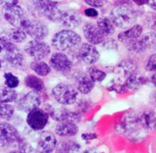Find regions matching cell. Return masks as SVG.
Wrapping results in <instances>:
<instances>
[{
  "instance_id": "6da1fadb",
  "label": "cell",
  "mask_w": 156,
  "mask_h": 153,
  "mask_svg": "<svg viewBox=\"0 0 156 153\" xmlns=\"http://www.w3.org/2000/svg\"><path fill=\"white\" fill-rule=\"evenodd\" d=\"M80 36L70 29H63L57 32L51 39V43L54 49L59 51L73 50L80 46Z\"/></svg>"
},
{
  "instance_id": "7a4b0ae2",
  "label": "cell",
  "mask_w": 156,
  "mask_h": 153,
  "mask_svg": "<svg viewBox=\"0 0 156 153\" xmlns=\"http://www.w3.org/2000/svg\"><path fill=\"white\" fill-rule=\"evenodd\" d=\"M110 19L115 27L127 28L132 27L137 19V11L130 6L120 5L115 6L110 15Z\"/></svg>"
},
{
  "instance_id": "3957f363",
  "label": "cell",
  "mask_w": 156,
  "mask_h": 153,
  "mask_svg": "<svg viewBox=\"0 0 156 153\" xmlns=\"http://www.w3.org/2000/svg\"><path fill=\"white\" fill-rule=\"evenodd\" d=\"M52 96L57 103L62 106L74 105L79 98L78 90L69 84H58L51 91Z\"/></svg>"
},
{
  "instance_id": "277c9868",
  "label": "cell",
  "mask_w": 156,
  "mask_h": 153,
  "mask_svg": "<svg viewBox=\"0 0 156 153\" xmlns=\"http://www.w3.org/2000/svg\"><path fill=\"white\" fill-rule=\"evenodd\" d=\"M32 6L35 11L51 21L58 22L61 10L58 3L54 0H33Z\"/></svg>"
},
{
  "instance_id": "5b68a950",
  "label": "cell",
  "mask_w": 156,
  "mask_h": 153,
  "mask_svg": "<svg viewBox=\"0 0 156 153\" xmlns=\"http://www.w3.org/2000/svg\"><path fill=\"white\" fill-rule=\"evenodd\" d=\"M44 110L48 113L53 120L58 122L62 121H70V122H80V114L77 112L70 111L63 106H54L53 105H46Z\"/></svg>"
},
{
  "instance_id": "8992f818",
  "label": "cell",
  "mask_w": 156,
  "mask_h": 153,
  "mask_svg": "<svg viewBox=\"0 0 156 153\" xmlns=\"http://www.w3.org/2000/svg\"><path fill=\"white\" fill-rule=\"evenodd\" d=\"M20 28H22L26 34H28L36 40H42L44 39L48 34V28L39 20H30L27 18L21 25Z\"/></svg>"
},
{
  "instance_id": "52a82bcc",
  "label": "cell",
  "mask_w": 156,
  "mask_h": 153,
  "mask_svg": "<svg viewBox=\"0 0 156 153\" xmlns=\"http://www.w3.org/2000/svg\"><path fill=\"white\" fill-rule=\"evenodd\" d=\"M48 113L39 107L34 108L28 112L27 117V126L34 131L43 130L48 124Z\"/></svg>"
},
{
  "instance_id": "ba28073f",
  "label": "cell",
  "mask_w": 156,
  "mask_h": 153,
  "mask_svg": "<svg viewBox=\"0 0 156 153\" xmlns=\"http://www.w3.org/2000/svg\"><path fill=\"white\" fill-rule=\"evenodd\" d=\"M26 53L35 61H41L50 53V47L41 40H30L25 46Z\"/></svg>"
},
{
  "instance_id": "9c48e42d",
  "label": "cell",
  "mask_w": 156,
  "mask_h": 153,
  "mask_svg": "<svg viewBox=\"0 0 156 153\" xmlns=\"http://www.w3.org/2000/svg\"><path fill=\"white\" fill-rule=\"evenodd\" d=\"M16 106L22 112L28 113L34 108H37L41 104V97L37 91H30L23 96L16 99Z\"/></svg>"
},
{
  "instance_id": "30bf717a",
  "label": "cell",
  "mask_w": 156,
  "mask_h": 153,
  "mask_svg": "<svg viewBox=\"0 0 156 153\" xmlns=\"http://www.w3.org/2000/svg\"><path fill=\"white\" fill-rule=\"evenodd\" d=\"M18 130L11 124L6 122H0V144L3 146H10L17 144L21 139Z\"/></svg>"
},
{
  "instance_id": "8fae6325",
  "label": "cell",
  "mask_w": 156,
  "mask_h": 153,
  "mask_svg": "<svg viewBox=\"0 0 156 153\" xmlns=\"http://www.w3.org/2000/svg\"><path fill=\"white\" fill-rule=\"evenodd\" d=\"M57 144V138L52 132L43 131L38 137L36 150L38 153H52L55 151Z\"/></svg>"
},
{
  "instance_id": "7c38bea8",
  "label": "cell",
  "mask_w": 156,
  "mask_h": 153,
  "mask_svg": "<svg viewBox=\"0 0 156 153\" xmlns=\"http://www.w3.org/2000/svg\"><path fill=\"white\" fill-rule=\"evenodd\" d=\"M4 17L5 20L15 28H20L22 23L27 18L23 8L17 5L4 8Z\"/></svg>"
},
{
  "instance_id": "4fadbf2b",
  "label": "cell",
  "mask_w": 156,
  "mask_h": 153,
  "mask_svg": "<svg viewBox=\"0 0 156 153\" xmlns=\"http://www.w3.org/2000/svg\"><path fill=\"white\" fill-rule=\"evenodd\" d=\"M49 65H50V68L54 69L58 73H67L70 72L73 64L70 59L60 51V52H56L52 54L49 60Z\"/></svg>"
},
{
  "instance_id": "5bb4252c",
  "label": "cell",
  "mask_w": 156,
  "mask_h": 153,
  "mask_svg": "<svg viewBox=\"0 0 156 153\" xmlns=\"http://www.w3.org/2000/svg\"><path fill=\"white\" fill-rule=\"evenodd\" d=\"M78 58L86 64H93L100 59V52L90 43H83L78 50Z\"/></svg>"
},
{
  "instance_id": "9a60e30c",
  "label": "cell",
  "mask_w": 156,
  "mask_h": 153,
  "mask_svg": "<svg viewBox=\"0 0 156 153\" xmlns=\"http://www.w3.org/2000/svg\"><path fill=\"white\" fill-rule=\"evenodd\" d=\"M63 27L69 28H75L79 27L81 23L80 15L74 10H65L61 11L58 19Z\"/></svg>"
},
{
  "instance_id": "2e32d148",
  "label": "cell",
  "mask_w": 156,
  "mask_h": 153,
  "mask_svg": "<svg viewBox=\"0 0 156 153\" xmlns=\"http://www.w3.org/2000/svg\"><path fill=\"white\" fill-rule=\"evenodd\" d=\"M83 33L86 39L92 45L101 44L105 39V37L101 33L97 26L92 23H86L84 25Z\"/></svg>"
},
{
  "instance_id": "e0dca14e",
  "label": "cell",
  "mask_w": 156,
  "mask_h": 153,
  "mask_svg": "<svg viewBox=\"0 0 156 153\" xmlns=\"http://www.w3.org/2000/svg\"><path fill=\"white\" fill-rule=\"evenodd\" d=\"M56 134L61 138L74 137L79 133V127L75 122L62 121L58 122L55 128Z\"/></svg>"
},
{
  "instance_id": "ac0fdd59",
  "label": "cell",
  "mask_w": 156,
  "mask_h": 153,
  "mask_svg": "<svg viewBox=\"0 0 156 153\" xmlns=\"http://www.w3.org/2000/svg\"><path fill=\"white\" fill-rule=\"evenodd\" d=\"M143 30L144 29L141 25H133L131 28H129L125 31L120 33L118 35V39L120 40V42L126 45V44L139 39L142 36Z\"/></svg>"
},
{
  "instance_id": "d6986e66",
  "label": "cell",
  "mask_w": 156,
  "mask_h": 153,
  "mask_svg": "<svg viewBox=\"0 0 156 153\" xmlns=\"http://www.w3.org/2000/svg\"><path fill=\"white\" fill-rule=\"evenodd\" d=\"M5 60L14 68L20 70L26 68V59L19 49L5 52Z\"/></svg>"
},
{
  "instance_id": "ffe728a7",
  "label": "cell",
  "mask_w": 156,
  "mask_h": 153,
  "mask_svg": "<svg viewBox=\"0 0 156 153\" xmlns=\"http://www.w3.org/2000/svg\"><path fill=\"white\" fill-rule=\"evenodd\" d=\"M76 83H77V90L78 92L88 95L90 94L92 89L94 88L95 83L91 80V78L87 73H80L76 76Z\"/></svg>"
},
{
  "instance_id": "44dd1931",
  "label": "cell",
  "mask_w": 156,
  "mask_h": 153,
  "mask_svg": "<svg viewBox=\"0 0 156 153\" xmlns=\"http://www.w3.org/2000/svg\"><path fill=\"white\" fill-rule=\"evenodd\" d=\"M139 123L146 130H154L155 129V113L152 109H146L138 114Z\"/></svg>"
},
{
  "instance_id": "7402d4cb",
  "label": "cell",
  "mask_w": 156,
  "mask_h": 153,
  "mask_svg": "<svg viewBox=\"0 0 156 153\" xmlns=\"http://www.w3.org/2000/svg\"><path fill=\"white\" fill-rule=\"evenodd\" d=\"M147 82H148V79L144 75L140 74L136 72L125 79L124 86L126 89H129L132 91H136L140 87L144 85Z\"/></svg>"
},
{
  "instance_id": "603a6c76",
  "label": "cell",
  "mask_w": 156,
  "mask_h": 153,
  "mask_svg": "<svg viewBox=\"0 0 156 153\" xmlns=\"http://www.w3.org/2000/svg\"><path fill=\"white\" fill-rule=\"evenodd\" d=\"M55 153H80V145L74 140H63L56 146Z\"/></svg>"
},
{
  "instance_id": "cb8c5ba5",
  "label": "cell",
  "mask_w": 156,
  "mask_h": 153,
  "mask_svg": "<svg viewBox=\"0 0 156 153\" xmlns=\"http://www.w3.org/2000/svg\"><path fill=\"white\" fill-rule=\"evenodd\" d=\"M96 26L105 38L114 34L115 32V26L113 25L112 20L108 17H100L97 20Z\"/></svg>"
},
{
  "instance_id": "d4e9b609",
  "label": "cell",
  "mask_w": 156,
  "mask_h": 153,
  "mask_svg": "<svg viewBox=\"0 0 156 153\" xmlns=\"http://www.w3.org/2000/svg\"><path fill=\"white\" fill-rule=\"evenodd\" d=\"M4 36L14 43H22L27 39L26 32L20 28H14L7 29Z\"/></svg>"
},
{
  "instance_id": "484cf974",
  "label": "cell",
  "mask_w": 156,
  "mask_h": 153,
  "mask_svg": "<svg viewBox=\"0 0 156 153\" xmlns=\"http://www.w3.org/2000/svg\"><path fill=\"white\" fill-rule=\"evenodd\" d=\"M25 84L26 86H27L28 88L32 89L33 91H37V92H40L44 89V82L37 76L33 75V74H29L27 75L25 80Z\"/></svg>"
},
{
  "instance_id": "4316f807",
  "label": "cell",
  "mask_w": 156,
  "mask_h": 153,
  "mask_svg": "<svg viewBox=\"0 0 156 153\" xmlns=\"http://www.w3.org/2000/svg\"><path fill=\"white\" fill-rule=\"evenodd\" d=\"M17 98V93L9 87L0 86V104L12 103Z\"/></svg>"
},
{
  "instance_id": "83f0119b",
  "label": "cell",
  "mask_w": 156,
  "mask_h": 153,
  "mask_svg": "<svg viewBox=\"0 0 156 153\" xmlns=\"http://www.w3.org/2000/svg\"><path fill=\"white\" fill-rule=\"evenodd\" d=\"M119 70L118 72L119 73H122V75L125 77V79L130 76L131 74L136 73L137 71V65L135 64L134 62L131 61V60H125V61H122L119 66H118Z\"/></svg>"
},
{
  "instance_id": "f1b7e54d",
  "label": "cell",
  "mask_w": 156,
  "mask_h": 153,
  "mask_svg": "<svg viewBox=\"0 0 156 153\" xmlns=\"http://www.w3.org/2000/svg\"><path fill=\"white\" fill-rule=\"evenodd\" d=\"M30 67L39 76H47L51 72L50 66L42 61H34L31 62Z\"/></svg>"
},
{
  "instance_id": "f546056e",
  "label": "cell",
  "mask_w": 156,
  "mask_h": 153,
  "mask_svg": "<svg viewBox=\"0 0 156 153\" xmlns=\"http://www.w3.org/2000/svg\"><path fill=\"white\" fill-rule=\"evenodd\" d=\"M127 47V49L133 52H137V53H140V52H143L145 50H147V45H146V42L144 39V37H140L139 39L128 43L125 45Z\"/></svg>"
},
{
  "instance_id": "4dcf8cb0",
  "label": "cell",
  "mask_w": 156,
  "mask_h": 153,
  "mask_svg": "<svg viewBox=\"0 0 156 153\" xmlns=\"http://www.w3.org/2000/svg\"><path fill=\"white\" fill-rule=\"evenodd\" d=\"M15 114V107L10 103L0 104V119L10 120Z\"/></svg>"
},
{
  "instance_id": "1f68e13d",
  "label": "cell",
  "mask_w": 156,
  "mask_h": 153,
  "mask_svg": "<svg viewBox=\"0 0 156 153\" xmlns=\"http://www.w3.org/2000/svg\"><path fill=\"white\" fill-rule=\"evenodd\" d=\"M87 74L91 78V80L94 82V83H100V82H102L105 77H106V73L96 68V67H90L88 69V73Z\"/></svg>"
},
{
  "instance_id": "d6a6232c",
  "label": "cell",
  "mask_w": 156,
  "mask_h": 153,
  "mask_svg": "<svg viewBox=\"0 0 156 153\" xmlns=\"http://www.w3.org/2000/svg\"><path fill=\"white\" fill-rule=\"evenodd\" d=\"M17 151L20 153H37V150L33 148V146L26 141V140L21 137V139L17 142Z\"/></svg>"
},
{
  "instance_id": "836d02e7",
  "label": "cell",
  "mask_w": 156,
  "mask_h": 153,
  "mask_svg": "<svg viewBox=\"0 0 156 153\" xmlns=\"http://www.w3.org/2000/svg\"><path fill=\"white\" fill-rule=\"evenodd\" d=\"M4 78H5V84L6 87L15 89L16 87H17L19 85L18 77H16L12 73H5L4 74Z\"/></svg>"
},
{
  "instance_id": "e575fe53",
  "label": "cell",
  "mask_w": 156,
  "mask_h": 153,
  "mask_svg": "<svg viewBox=\"0 0 156 153\" xmlns=\"http://www.w3.org/2000/svg\"><path fill=\"white\" fill-rule=\"evenodd\" d=\"M102 48L105 50H118V42L114 39H104L101 43Z\"/></svg>"
},
{
  "instance_id": "d590c367",
  "label": "cell",
  "mask_w": 156,
  "mask_h": 153,
  "mask_svg": "<svg viewBox=\"0 0 156 153\" xmlns=\"http://www.w3.org/2000/svg\"><path fill=\"white\" fill-rule=\"evenodd\" d=\"M145 69L148 72H154L156 70V55L153 54L145 63Z\"/></svg>"
},
{
  "instance_id": "8d00e7d4",
  "label": "cell",
  "mask_w": 156,
  "mask_h": 153,
  "mask_svg": "<svg viewBox=\"0 0 156 153\" xmlns=\"http://www.w3.org/2000/svg\"><path fill=\"white\" fill-rule=\"evenodd\" d=\"M91 7H100L102 6L107 0H84Z\"/></svg>"
},
{
  "instance_id": "74e56055",
  "label": "cell",
  "mask_w": 156,
  "mask_h": 153,
  "mask_svg": "<svg viewBox=\"0 0 156 153\" xmlns=\"http://www.w3.org/2000/svg\"><path fill=\"white\" fill-rule=\"evenodd\" d=\"M18 0H0V4L4 8L11 7L16 5H17Z\"/></svg>"
},
{
  "instance_id": "f35d334b",
  "label": "cell",
  "mask_w": 156,
  "mask_h": 153,
  "mask_svg": "<svg viewBox=\"0 0 156 153\" xmlns=\"http://www.w3.org/2000/svg\"><path fill=\"white\" fill-rule=\"evenodd\" d=\"M84 13H85V15L87 16V17H97L98 16H99V13H98V11L95 9V7H89V8H87V9H85V11H84Z\"/></svg>"
},
{
  "instance_id": "ab89813d",
  "label": "cell",
  "mask_w": 156,
  "mask_h": 153,
  "mask_svg": "<svg viewBox=\"0 0 156 153\" xmlns=\"http://www.w3.org/2000/svg\"><path fill=\"white\" fill-rule=\"evenodd\" d=\"M125 86H124V84H121V83H116V84H113L111 87V90H113L117 93H122L125 90Z\"/></svg>"
},
{
  "instance_id": "60d3db41",
  "label": "cell",
  "mask_w": 156,
  "mask_h": 153,
  "mask_svg": "<svg viewBox=\"0 0 156 153\" xmlns=\"http://www.w3.org/2000/svg\"><path fill=\"white\" fill-rule=\"evenodd\" d=\"M98 138V136L94 133H85V134H82L81 135V139L87 142L90 141V140H96Z\"/></svg>"
},
{
  "instance_id": "b9f144b4",
  "label": "cell",
  "mask_w": 156,
  "mask_h": 153,
  "mask_svg": "<svg viewBox=\"0 0 156 153\" xmlns=\"http://www.w3.org/2000/svg\"><path fill=\"white\" fill-rule=\"evenodd\" d=\"M134 4H136L137 6H144L148 4L149 0H133Z\"/></svg>"
},
{
  "instance_id": "7bdbcfd3",
  "label": "cell",
  "mask_w": 156,
  "mask_h": 153,
  "mask_svg": "<svg viewBox=\"0 0 156 153\" xmlns=\"http://www.w3.org/2000/svg\"><path fill=\"white\" fill-rule=\"evenodd\" d=\"M148 4L150 5V6H151V7H152L154 10H155L156 9V0H149Z\"/></svg>"
},
{
  "instance_id": "ee69618b",
  "label": "cell",
  "mask_w": 156,
  "mask_h": 153,
  "mask_svg": "<svg viewBox=\"0 0 156 153\" xmlns=\"http://www.w3.org/2000/svg\"><path fill=\"white\" fill-rule=\"evenodd\" d=\"M155 77H156V74L155 73H154V74H153V76H152V83H153L154 84H155Z\"/></svg>"
},
{
  "instance_id": "f6af8a7d",
  "label": "cell",
  "mask_w": 156,
  "mask_h": 153,
  "mask_svg": "<svg viewBox=\"0 0 156 153\" xmlns=\"http://www.w3.org/2000/svg\"><path fill=\"white\" fill-rule=\"evenodd\" d=\"M8 153H20L18 151H10V152Z\"/></svg>"
},
{
  "instance_id": "bcb514c9",
  "label": "cell",
  "mask_w": 156,
  "mask_h": 153,
  "mask_svg": "<svg viewBox=\"0 0 156 153\" xmlns=\"http://www.w3.org/2000/svg\"><path fill=\"white\" fill-rule=\"evenodd\" d=\"M2 51V47H1V45H0V52Z\"/></svg>"
},
{
  "instance_id": "7dc6e473",
  "label": "cell",
  "mask_w": 156,
  "mask_h": 153,
  "mask_svg": "<svg viewBox=\"0 0 156 153\" xmlns=\"http://www.w3.org/2000/svg\"><path fill=\"white\" fill-rule=\"evenodd\" d=\"M0 68H1V62H0Z\"/></svg>"
}]
</instances>
